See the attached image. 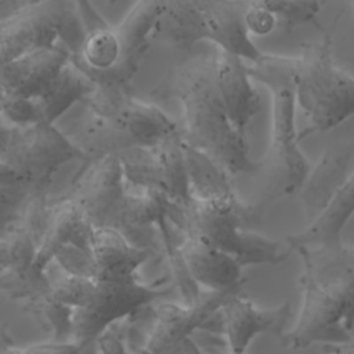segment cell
I'll use <instances>...</instances> for the list:
<instances>
[{
	"mask_svg": "<svg viewBox=\"0 0 354 354\" xmlns=\"http://www.w3.org/2000/svg\"><path fill=\"white\" fill-rule=\"evenodd\" d=\"M177 98L183 106V142L203 152L230 177L260 169L249 153L246 136L231 123L214 75V47L191 50L173 65L152 91Z\"/></svg>",
	"mask_w": 354,
	"mask_h": 354,
	"instance_id": "obj_1",
	"label": "cell"
},
{
	"mask_svg": "<svg viewBox=\"0 0 354 354\" xmlns=\"http://www.w3.org/2000/svg\"><path fill=\"white\" fill-rule=\"evenodd\" d=\"M66 196L91 227L112 228L152 254L159 246L158 228L173 205L159 191L129 184L116 155L83 163Z\"/></svg>",
	"mask_w": 354,
	"mask_h": 354,
	"instance_id": "obj_2",
	"label": "cell"
},
{
	"mask_svg": "<svg viewBox=\"0 0 354 354\" xmlns=\"http://www.w3.org/2000/svg\"><path fill=\"white\" fill-rule=\"evenodd\" d=\"M304 264L299 279L301 308L293 329L282 335L293 350L315 343H353L354 250H296Z\"/></svg>",
	"mask_w": 354,
	"mask_h": 354,
	"instance_id": "obj_3",
	"label": "cell"
},
{
	"mask_svg": "<svg viewBox=\"0 0 354 354\" xmlns=\"http://www.w3.org/2000/svg\"><path fill=\"white\" fill-rule=\"evenodd\" d=\"M86 115L69 140L83 163L136 147H152L178 130L177 123L153 104L133 97L131 90L97 86L82 101Z\"/></svg>",
	"mask_w": 354,
	"mask_h": 354,
	"instance_id": "obj_4",
	"label": "cell"
},
{
	"mask_svg": "<svg viewBox=\"0 0 354 354\" xmlns=\"http://www.w3.org/2000/svg\"><path fill=\"white\" fill-rule=\"evenodd\" d=\"M252 80L264 84L271 94V131L266 159L260 162L264 170L266 189L260 201L264 206L300 191L310 171V163L299 147L296 127V57L263 54L246 65Z\"/></svg>",
	"mask_w": 354,
	"mask_h": 354,
	"instance_id": "obj_5",
	"label": "cell"
},
{
	"mask_svg": "<svg viewBox=\"0 0 354 354\" xmlns=\"http://www.w3.org/2000/svg\"><path fill=\"white\" fill-rule=\"evenodd\" d=\"M245 6L243 0H166L151 33V43L183 51L212 44L254 64L264 53L246 29Z\"/></svg>",
	"mask_w": 354,
	"mask_h": 354,
	"instance_id": "obj_6",
	"label": "cell"
},
{
	"mask_svg": "<svg viewBox=\"0 0 354 354\" xmlns=\"http://www.w3.org/2000/svg\"><path fill=\"white\" fill-rule=\"evenodd\" d=\"M295 95L307 126L299 131V141L325 133L347 120L354 112V77L333 58L332 36L304 43L296 57Z\"/></svg>",
	"mask_w": 354,
	"mask_h": 354,
	"instance_id": "obj_7",
	"label": "cell"
},
{
	"mask_svg": "<svg viewBox=\"0 0 354 354\" xmlns=\"http://www.w3.org/2000/svg\"><path fill=\"white\" fill-rule=\"evenodd\" d=\"M266 206L246 203L236 195L217 201H189L171 205L167 220L180 232L199 236L236 257L241 232L261 225Z\"/></svg>",
	"mask_w": 354,
	"mask_h": 354,
	"instance_id": "obj_8",
	"label": "cell"
},
{
	"mask_svg": "<svg viewBox=\"0 0 354 354\" xmlns=\"http://www.w3.org/2000/svg\"><path fill=\"white\" fill-rule=\"evenodd\" d=\"M170 293L171 288L145 285L138 278L131 281H95L88 303L72 313L71 342L84 353L108 328Z\"/></svg>",
	"mask_w": 354,
	"mask_h": 354,
	"instance_id": "obj_9",
	"label": "cell"
},
{
	"mask_svg": "<svg viewBox=\"0 0 354 354\" xmlns=\"http://www.w3.org/2000/svg\"><path fill=\"white\" fill-rule=\"evenodd\" d=\"M72 160L83 162V155L69 137L55 124H30L15 129L1 163L19 178L48 188L54 174Z\"/></svg>",
	"mask_w": 354,
	"mask_h": 354,
	"instance_id": "obj_10",
	"label": "cell"
},
{
	"mask_svg": "<svg viewBox=\"0 0 354 354\" xmlns=\"http://www.w3.org/2000/svg\"><path fill=\"white\" fill-rule=\"evenodd\" d=\"M116 158L133 187L159 191L176 205L189 203L180 129L152 147L129 148Z\"/></svg>",
	"mask_w": 354,
	"mask_h": 354,
	"instance_id": "obj_11",
	"label": "cell"
},
{
	"mask_svg": "<svg viewBox=\"0 0 354 354\" xmlns=\"http://www.w3.org/2000/svg\"><path fill=\"white\" fill-rule=\"evenodd\" d=\"M72 1H21L10 15L0 18V68L32 53L59 44Z\"/></svg>",
	"mask_w": 354,
	"mask_h": 354,
	"instance_id": "obj_12",
	"label": "cell"
},
{
	"mask_svg": "<svg viewBox=\"0 0 354 354\" xmlns=\"http://www.w3.org/2000/svg\"><path fill=\"white\" fill-rule=\"evenodd\" d=\"M241 289V288H239ZM202 290L192 304L166 301L152 308V326L145 344L137 354H166L184 339L202 330L205 324L220 310L223 301L235 290Z\"/></svg>",
	"mask_w": 354,
	"mask_h": 354,
	"instance_id": "obj_13",
	"label": "cell"
},
{
	"mask_svg": "<svg viewBox=\"0 0 354 354\" xmlns=\"http://www.w3.org/2000/svg\"><path fill=\"white\" fill-rule=\"evenodd\" d=\"M218 313L230 354H246V348L259 335H283L282 332L290 317V303L285 301L278 307L260 308L245 297L239 289L223 301Z\"/></svg>",
	"mask_w": 354,
	"mask_h": 354,
	"instance_id": "obj_14",
	"label": "cell"
},
{
	"mask_svg": "<svg viewBox=\"0 0 354 354\" xmlns=\"http://www.w3.org/2000/svg\"><path fill=\"white\" fill-rule=\"evenodd\" d=\"M169 225L187 271L199 288L202 286L205 290L212 292L242 288L243 268H241L234 256L199 236L177 231L170 223Z\"/></svg>",
	"mask_w": 354,
	"mask_h": 354,
	"instance_id": "obj_15",
	"label": "cell"
},
{
	"mask_svg": "<svg viewBox=\"0 0 354 354\" xmlns=\"http://www.w3.org/2000/svg\"><path fill=\"white\" fill-rule=\"evenodd\" d=\"M68 61L69 53L61 44L35 50L11 61L0 68V97H41Z\"/></svg>",
	"mask_w": 354,
	"mask_h": 354,
	"instance_id": "obj_16",
	"label": "cell"
},
{
	"mask_svg": "<svg viewBox=\"0 0 354 354\" xmlns=\"http://www.w3.org/2000/svg\"><path fill=\"white\" fill-rule=\"evenodd\" d=\"M214 75L218 94L232 126L246 136L248 126L260 111V97L243 59L214 47Z\"/></svg>",
	"mask_w": 354,
	"mask_h": 354,
	"instance_id": "obj_17",
	"label": "cell"
},
{
	"mask_svg": "<svg viewBox=\"0 0 354 354\" xmlns=\"http://www.w3.org/2000/svg\"><path fill=\"white\" fill-rule=\"evenodd\" d=\"M88 250L95 281L137 279L138 268L152 256L130 243L120 232L105 227H93Z\"/></svg>",
	"mask_w": 354,
	"mask_h": 354,
	"instance_id": "obj_18",
	"label": "cell"
},
{
	"mask_svg": "<svg viewBox=\"0 0 354 354\" xmlns=\"http://www.w3.org/2000/svg\"><path fill=\"white\" fill-rule=\"evenodd\" d=\"M354 147L351 142L326 148L300 189L307 223L313 220L354 174Z\"/></svg>",
	"mask_w": 354,
	"mask_h": 354,
	"instance_id": "obj_19",
	"label": "cell"
},
{
	"mask_svg": "<svg viewBox=\"0 0 354 354\" xmlns=\"http://www.w3.org/2000/svg\"><path fill=\"white\" fill-rule=\"evenodd\" d=\"M354 210V174L343 184L329 203L307 223L306 228L289 235L286 243L290 252L335 249L343 245L342 232Z\"/></svg>",
	"mask_w": 354,
	"mask_h": 354,
	"instance_id": "obj_20",
	"label": "cell"
},
{
	"mask_svg": "<svg viewBox=\"0 0 354 354\" xmlns=\"http://www.w3.org/2000/svg\"><path fill=\"white\" fill-rule=\"evenodd\" d=\"M93 227L65 195L54 202L50 201L48 220L33 267L46 271L54 254L65 245H75L88 249Z\"/></svg>",
	"mask_w": 354,
	"mask_h": 354,
	"instance_id": "obj_21",
	"label": "cell"
},
{
	"mask_svg": "<svg viewBox=\"0 0 354 354\" xmlns=\"http://www.w3.org/2000/svg\"><path fill=\"white\" fill-rule=\"evenodd\" d=\"M94 87L95 84L76 65H73L69 58L46 93L33 100L39 123L55 124L57 119L76 102H82Z\"/></svg>",
	"mask_w": 354,
	"mask_h": 354,
	"instance_id": "obj_22",
	"label": "cell"
},
{
	"mask_svg": "<svg viewBox=\"0 0 354 354\" xmlns=\"http://www.w3.org/2000/svg\"><path fill=\"white\" fill-rule=\"evenodd\" d=\"M189 201H217L235 194L231 177L207 155L183 142Z\"/></svg>",
	"mask_w": 354,
	"mask_h": 354,
	"instance_id": "obj_23",
	"label": "cell"
},
{
	"mask_svg": "<svg viewBox=\"0 0 354 354\" xmlns=\"http://www.w3.org/2000/svg\"><path fill=\"white\" fill-rule=\"evenodd\" d=\"M22 310L53 336V342H71L73 310L57 301L50 292L22 303Z\"/></svg>",
	"mask_w": 354,
	"mask_h": 354,
	"instance_id": "obj_24",
	"label": "cell"
},
{
	"mask_svg": "<svg viewBox=\"0 0 354 354\" xmlns=\"http://www.w3.org/2000/svg\"><path fill=\"white\" fill-rule=\"evenodd\" d=\"M37 192L47 189L26 180L0 184V238H7L18 228L28 202Z\"/></svg>",
	"mask_w": 354,
	"mask_h": 354,
	"instance_id": "obj_25",
	"label": "cell"
},
{
	"mask_svg": "<svg viewBox=\"0 0 354 354\" xmlns=\"http://www.w3.org/2000/svg\"><path fill=\"white\" fill-rule=\"evenodd\" d=\"M290 250L283 249L281 242L264 236L253 230H245L241 232L239 250L235 257L241 268L246 266L261 264H281L289 257Z\"/></svg>",
	"mask_w": 354,
	"mask_h": 354,
	"instance_id": "obj_26",
	"label": "cell"
},
{
	"mask_svg": "<svg viewBox=\"0 0 354 354\" xmlns=\"http://www.w3.org/2000/svg\"><path fill=\"white\" fill-rule=\"evenodd\" d=\"M324 1H306V0H264V6L272 14L275 28L285 33L292 32L301 25H314L322 33L324 26L318 22V14L322 10Z\"/></svg>",
	"mask_w": 354,
	"mask_h": 354,
	"instance_id": "obj_27",
	"label": "cell"
},
{
	"mask_svg": "<svg viewBox=\"0 0 354 354\" xmlns=\"http://www.w3.org/2000/svg\"><path fill=\"white\" fill-rule=\"evenodd\" d=\"M0 292L12 300L25 303L50 292V281L46 271L35 267L26 271L6 270L0 272Z\"/></svg>",
	"mask_w": 354,
	"mask_h": 354,
	"instance_id": "obj_28",
	"label": "cell"
},
{
	"mask_svg": "<svg viewBox=\"0 0 354 354\" xmlns=\"http://www.w3.org/2000/svg\"><path fill=\"white\" fill-rule=\"evenodd\" d=\"M245 25L249 35H268L275 29L272 14L264 6V1H246L245 6Z\"/></svg>",
	"mask_w": 354,
	"mask_h": 354,
	"instance_id": "obj_29",
	"label": "cell"
},
{
	"mask_svg": "<svg viewBox=\"0 0 354 354\" xmlns=\"http://www.w3.org/2000/svg\"><path fill=\"white\" fill-rule=\"evenodd\" d=\"M124 321H120L111 328H108L95 340L100 354H127L124 328L122 329Z\"/></svg>",
	"mask_w": 354,
	"mask_h": 354,
	"instance_id": "obj_30",
	"label": "cell"
},
{
	"mask_svg": "<svg viewBox=\"0 0 354 354\" xmlns=\"http://www.w3.org/2000/svg\"><path fill=\"white\" fill-rule=\"evenodd\" d=\"M24 354H83L72 342H47L22 347Z\"/></svg>",
	"mask_w": 354,
	"mask_h": 354,
	"instance_id": "obj_31",
	"label": "cell"
},
{
	"mask_svg": "<svg viewBox=\"0 0 354 354\" xmlns=\"http://www.w3.org/2000/svg\"><path fill=\"white\" fill-rule=\"evenodd\" d=\"M0 354H24L22 347L15 344L10 333L8 322H0Z\"/></svg>",
	"mask_w": 354,
	"mask_h": 354,
	"instance_id": "obj_32",
	"label": "cell"
},
{
	"mask_svg": "<svg viewBox=\"0 0 354 354\" xmlns=\"http://www.w3.org/2000/svg\"><path fill=\"white\" fill-rule=\"evenodd\" d=\"M17 126L11 124L10 122H7L4 119V116L1 115L0 112V163H1V159L11 142V138H12V134L15 131Z\"/></svg>",
	"mask_w": 354,
	"mask_h": 354,
	"instance_id": "obj_33",
	"label": "cell"
},
{
	"mask_svg": "<svg viewBox=\"0 0 354 354\" xmlns=\"http://www.w3.org/2000/svg\"><path fill=\"white\" fill-rule=\"evenodd\" d=\"M166 354H207L206 351H203L199 344L194 340V337H187L184 339L180 344H177L173 350H170Z\"/></svg>",
	"mask_w": 354,
	"mask_h": 354,
	"instance_id": "obj_34",
	"label": "cell"
},
{
	"mask_svg": "<svg viewBox=\"0 0 354 354\" xmlns=\"http://www.w3.org/2000/svg\"><path fill=\"white\" fill-rule=\"evenodd\" d=\"M10 267H11L10 242L7 238H0V272L10 270Z\"/></svg>",
	"mask_w": 354,
	"mask_h": 354,
	"instance_id": "obj_35",
	"label": "cell"
},
{
	"mask_svg": "<svg viewBox=\"0 0 354 354\" xmlns=\"http://www.w3.org/2000/svg\"><path fill=\"white\" fill-rule=\"evenodd\" d=\"M17 180H22V178H19L11 169H8L3 163H0V184L12 183V181H17Z\"/></svg>",
	"mask_w": 354,
	"mask_h": 354,
	"instance_id": "obj_36",
	"label": "cell"
},
{
	"mask_svg": "<svg viewBox=\"0 0 354 354\" xmlns=\"http://www.w3.org/2000/svg\"><path fill=\"white\" fill-rule=\"evenodd\" d=\"M335 354H354V344H339V350H335Z\"/></svg>",
	"mask_w": 354,
	"mask_h": 354,
	"instance_id": "obj_37",
	"label": "cell"
}]
</instances>
